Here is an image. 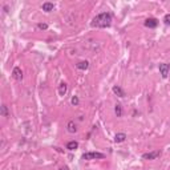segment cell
Listing matches in <instances>:
<instances>
[{
    "instance_id": "obj_3",
    "label": "cell",
    "mask_w": 170,
    "mask_h": 170,
    "mask_svg": "<svg viewBox=\"0 0 170 170\" xmlns=\"http://www.w3.org/2000/svg\"><path fill=\"white\" fill-rule=\"evenodd\" d=\"M158 69H160V74L162 76V79H168L169 72H170V64H168V62H161L158 65Z\"/></svg>"
},
{
    "instance_id": "obj_14",
    "label": "cell",
    "mask_w": 170,
    "mask_h": 170,
    "mask_svg": "<svg viewBox=\"0 0 170 170\" xmlns=\"http://www.w3.org/2000/svg\"><path fill=\"white\" fill-rule=\"evenodd\" d=\"M0 114L3 116V117H10V112H8V106L5 105V104H3L1 106H0Z\"/></svg>"
},
{
    "instance_id": "obj_18",
    "label": "cell",
    "mask_w": 170,
    "mask_h": 170,
    "mask_svg": "<svg viewBox=\"0 0 170 170\" xmlns=\"http://www.w3.org/2000/svg\"><path fill=\"white\" fill-rule=\"evenodd\" d=\"M163 23H165L166 25H170V13L165 15V17H163Z\"/></svg>"
},
{
    "instance_id": "obj_11",
    "label": "cell",
    "mask_w": 170,
    "mask_h": 170,
    "mask_svg": "<svg viewBox=\"0 0 170 170\" xmlns=\"http://www.w3.org/2000/svg\"><path fill=\"white\" fill-rule=\"evenodd\" d=\"M125 140H126V134L125 133H117L114 136V142L116 144H121V142H124Z\"/></svg>"
},
{
    "instance_id": "obj_10",
    "label": "cell",
    "mask_w": 170,
    "mask_h": 170,
    "mask_svg": "<svg viewBox=\"0 0 170 170\" xmlns=\"http://www.w3.org/2000/svg\"><path fill=\"white\" fill-rule=\"evenodd\" d=\"M65 148H67L69 151L77 150V149H79V142H77V141H74V140H73V141H69V142H68V144H67V146H65Z\"/></svg>"
},
{
    "instance_id": "obj_2",
    "label": "cell",
    "mask_w": 170,
    "mask_h": 170,
    "mask_svg": "<svg viewBox=\"0 0 170 170\" xmlns=\"http://www.w3.org/2000/svg\"><path fill=\"white\" fill-rule=\"evenodd\" d=\"M105 158V154L100 153V151H88V153L82 154V160L85 161H92V160H102Z\"/></svg>"
},
{
    "instance_id": "obj_15",
    "label": "cell",
    "mask_w": 170,
    "mask_h": 170,
    "mask_svg": "<svg viewBox=\"0 0 170 170\" xmlns=\"http://www.w3.org/2000/svg\"><path fill=\"white\" fill-rule=\"evenodd\" d=\"M114 113L117 117H121L122 116V105L121 104H116L114 105Z\"/></svg>"
},
{
    "instance_id": "obj_16",
    "label": "cell",
    "mask_w": 170,
    "mask_h": 170,
    "mask_svg": "<svg viewBox=\"0 0 170 170\" xmlns=\"http://www.w3.org/2000/svg\"><path fill=\"white\" fill-rule=\"evenodd\" d=\"M71 104H72L73 106H79V104H80V98H79V96H73L72 98H71Z\"/></svg>"
},
{
    "instance_id": "obj_19",
    "label": "cell",
    "mask_w": 170,
    "mask_h": 170,
    "mask_svg": "<svg viewBox=\"0 0 170 170\" xmlns=\"http://www.w3.org/2000/svg\"><path fill=\"white\" fill-rule=\"evenodd\" d=\"M59 170H68V168H67V166H61V168L59 169Z\"/></svg>"
},
{
    "instance_id": "obj_5",
    "label": "cell",
    "mask_w": 170,
    "mask_h": 170,
    "mask_svg": "<svg viewBox=\"0 0 170 170\" xmlns=\"http://www.w3.org/2000/svg\"><path fill=\"white\" fill-rule=\"evenodd\" d=\"M144 25L146 27V28H150V29L157 28L158 27V20L156 19V17H149V19H146L144 22Z\"/></svg>"
},
{
    "instance_id": "obj_4",
    "label": "cell",
    "mask_w": 170,
    "mask_h": 170,
    "mask_svg": "<svg viewBox=\"0 0 170 170\" xmlns=\"http://www.w3.org/2000/svg\"><path fill=\"white\" fill-rule=\"evenodd\" d=\"M161 156V150H153V151H149V153H144L142 154V160H156Z\"/></svg>"
},
{
    "instance_id": "obj_6",
    "label": "cell",
    "mask_w": 170,
    "mask_h": 170,
    "mask_svg": "<svg viewBox=\"0 0 170 170\" xmlns=\"http://www.w3.org/2000/svg\"><path fill=\"white\" fill-rule=\"evenodd\" d=\"M112 91H113V93H114L116 96H118L120 98H124L125 96H126V92H125V91L121 88L120 85H113Z\"/></svg>"
},
{
    "instance_id": "obj_8",
    "label": "cell",
    "mask_w": 170,
    "mask_h": 170,
    "mask_svg": "<svg viewBox=\"0 0 170 170\" xmlns=\"http://www.w3.org/2000/svg\"><path fill=\"white\" fill-rule=\"evenodd\" d=\"M41 10L44 11V12H50V11L55 10V4L50 1H45L43 3V5H41Z\"/></svg>"
},
{
    "instance_id": "obj_7",
    "label": "cell",
    "mask_w": 170,
    "mask_h": 170,
    "mask_svg": "<svg viewBox=\"0 0 170 170\" xmlns=\"http://www.w3.org/2000/svg\"><path fill=\"white\" fill-rule=\"evenodd\" d=\"M12 77L16 81H22L23 80V71L19 67H15L12 69Z\"/></svg>"
},
{
    "instance_id": "obj_9",
    "label": "cell",
    "mask_w": 170,
    "mask_h": 170,
    "mask_svg": "<svg viewBox=\"0 0 170 170\" xmlns=\"http://www.w3.org/2000/svg\"><path fill=\"white\" fill-rule=\"evenodd\" d=\"M67 130L69 133H76L77 132V125H76V122H74L73 120L72 121H68V124H67Z\"/></svg>"
},
{
    "instance_id": "obj_12",
    "label": "cell",
    "mask_w": 170,
    "mask_h": 170,
    "mask_svg": "<svg viewBox=\"0 0 170 170\" xmlns=\"http://www.w3.org/2000/svg\"><path fill=\"white\" fill-rule=\"evenodd\" d=\"M67 91H68V85H67V82H61L60 85H59V94L62 97V96H65L67 94Z\"/></svg>"
},
{
    "instance_id": "obj_1",
    "label": "cell",
    "mask_w": 170,
    "mask_h": 170,
    "mask_svg": "<svg viewBox=\"0 0 170 170\" xmlns=\"http://www.w3.org/2000/svg\"><path fill=\"white\" fill-rule=\"evenodd\" d=\"M112 22H113L112 15L109 12H101L93 17L91 25L93 28H109L112 25Z\"/></svg>"
},
{
    "instance_id": "obj_17",
    "label": "cell",
    "mask_w": 170,
    "mask_h": 170,
    "mask_svg": "<svg viewBox=\"0 0 170 170\" xmlns=\"http://www.w3.org/2000/svg\"><path fill=\"white\" fill-rule=\"evenodd\" d=\"M37 28L41 29V31H47V29H48V24H47V23H39Z\"/></svg>"
},
{
    "instance_id": "obj_13",
    "label": "cell",
    "mask_w": 170,
    "mask_h": 170,
    "mask_svg": "<svg viewBox=\"0 0 170 170\" xmlns=\"http://www.w3.org/2000/svg\"><path fill=\"white\" fill-rule=\"evenodd\" d=\"M76 68L77 69H80V71H86L89 68V62L88 61H80V62H77L76 64Z\"/></svg>"
}]
</instances>
